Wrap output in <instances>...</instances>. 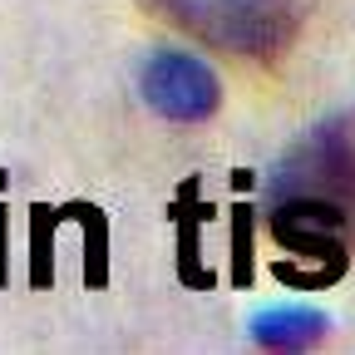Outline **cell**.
Returning a JSON list of instances; mask_svg holds the SVG:
<instances>
[{
	"mask_svg": "<svg viewBox=\"0 0 355 355\" xmlns=\"http://www.w3.org/2000/svg\"><path fill=\"white\" fill-rule=\"evenodd\" d=\"M272 202H306V207H355V109L311 123L301 139L277 158L266 178V207Z\"/></svg>",
	"mask_w": 355,
	"mask_h": 355,
	"instance_id": "obj_2",
	"label": "cell"
},
{
	"mask_svg": "<svg viewBox=\"0 0 355 355\" xmlns=\"http://www.w3.org/2000/svg\"><path fill=\"white\" fill-rule=\"evenodd\" d=\"M139 94L168 123H207L217 114V104H222L217 74L198 55H188V50L148 55L144 69H139Z\"/></svg>",
	"mask_w": 355,
	"mask_h": 355,
	"instance_id": "obj_3",
	"label": "cell"
},
{
	"mask_svg": "<svg viewBox=\"0 0 355 355\" xmlns=\"http://www.w3.org/2000/svg\"><path fill=\"white\" fill-rule=\"evenodd\" d=\"M144 6L212 50L257 64H277L301 35L296 0H144Z\"/></svg>",
	"mask_w": 355,
	"mask_h": 355,
	"instance_id": "obj_1",
	"label": "cell"
},
{
	"mask_svg": "<svg viewBox=\"0 0 355 355\" xmlns=\"http://www.w3.org/2000/svg\"><path fill=\"white\" fill-rule=\"evenodd\" d=\"M326 336V316L311 306H272L252 321V340L266 350H311Z\"/></svg>",
	"mask_w": 355,
	"mask_h": 355,
	"instance_id": "obj_4",
	"label": "cell"
}]
</instances>
